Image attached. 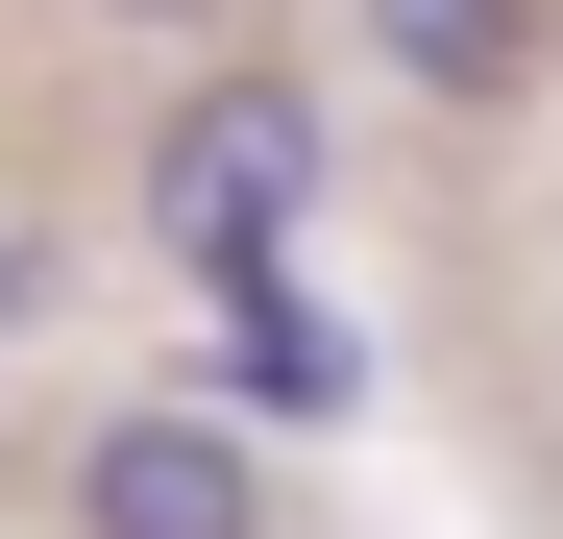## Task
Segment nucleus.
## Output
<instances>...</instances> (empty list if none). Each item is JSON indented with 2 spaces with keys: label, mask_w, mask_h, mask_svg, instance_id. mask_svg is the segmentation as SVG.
I'll list each match as a JSON object with an SVG mask.
<instances>
[{
  "label": "nucleus",
  "mask_w": 563,
  "mask_h": 539,
  "mask_svg": "<svg viewBox=\"0 0 563 539\" xmlns=\"http://www.w3.org/2000/svg\"><path fill=\"white\" fill-rule=\"evenodd\" d=\"M197 369H221L197 417H343V393H367V343H343V319L295 295V270H245V295L197 319Z\"/></svg>",
  "instance_id": "7ed1b4c3"
},
{
  "label": "nucleus",
  "mask_w": 563,
  "mask_h": 539,
  "mask_svg": "<svg viewBox=\"0 0 563 539\" xmlns=\"http://www.w3.org/2000/svg\"><path fill=\"white\" fill-rule=\"evenodd\" d=\"M99 25H221V0H99Z\"/></svg>",
  "instance_id": "39448f33"
},
{
  "label": "nucleus",
  "mask_w": 563,
  "mask_h": 539,
  "mask_svg": "<svg viewBox=\"0 0 563 539\" xmlns=\"http://www.w3.org/2000/svg\"><path fill=\"white\" fill-rule=\"evenodd\" d=\"M295 221H319V74H197L147 123V245L245 295V270H295Z\"/></svg>",
  "instance_id": "f257e3e1"
},
{
  "label": "nucleus",
  "mask_w": 563,
  "mask_h": 539,
  "mask_svg": "<svg viewBox=\"0 0 563 539\" xmlns=\"http://www.w3.org/2000/svg\"><path fill=\"white\" fill-rule=\"evenodd\" d=\"M74 515H99V539H269V466H245V417L172 393V417H99V441H74Z\"/></svg>",
  "instance_id": "f03ea898"
},
{
  "label": "nucleus",
  "mask_w": 563,
  "mask_h": 539,
  "mask_svg": "<svg viewBox=\"0 0 563 539\" xmlns=\"http://www.w3.org/2000/svg\"><path fill=\"white\" fill-rule=\"evenodd\" d=\"M367 74H417L441 123H490V99H539V0H367Z\"/></svg>",
  "instance_id": "20e7f679"
}]
</instances>
